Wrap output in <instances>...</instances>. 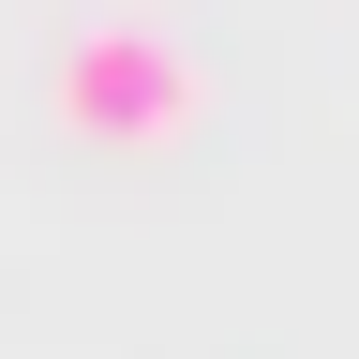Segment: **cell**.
<instances>
[{
  "label": "cell",
  "mask_w": 359,
  "mask_h": 359,
  "mask_svg": "<svg viewBox=\"0 0 359 359\" xmlns=\"http://www.w3.org/2000/svg\"><path fill=\"white\" fill-rule=\"evenodd\" d=\"M195 105H210L195 45L150 15H105L60 45V135H90V150H165V135H195Z\"/></svg>",
  "instance_id": "obj_1"
}]
</instances>
